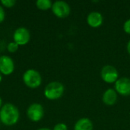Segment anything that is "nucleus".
<instances>
[{
  "label": "nucleus",
  "instance_id": "nucleus-8",
  "mask_svg": "<svg viewBox=\"0 0 130 130\" xmlns=\"http://www.w3.org/2000/svg\"><path fill=\"white\" fill-rule=\"evenodd\" d=\"M14 68V62L11 57L6 55L0 56V72L2 75H11Z\"/></svg>",
  "mask_w": 130,
  "mask_h": 130
},
{
  "label": "nucleus",
  "instance_id": "nucleus-11",
  "mask_svg": "<svg viewBox=\"0 0 130 130\" xmlns=\"http://www.w3.org/2000/svg\"><path fill=\"white\" fill-rule=\"evenodd\" d=\"M102 101L104 104H105L106 105H114L117 101V93L115 91V89L109 88L107 91H105L102 97Z\"/></svg>",
  "mask_w": 130,
  "mask_h": 130
},
{
  "label": "nucleus",
  "instance_id": "nucleus-2",
  "mask_svg": "<svg viewBox=\"0 0 130 130\" xmlns=\"http://www.w3.org/2000/svg\"><path fill=\"white\" fill-rule=\"evenodd\" d=\"M65 87L59 82H51L44 88L43 94L45 98L50 101L59 99L64 94Z\"/></svg>",
  "mask_w": 130,
  "mask_h": 130
},
{
  "label": "nucleus",
  "instance_id": "nucleus-13",
  "mask_svg": "<svg viewBox=\"0 0 130 130\" xmlns=\"http://www.w3.org/2000/svg\"><path fill=\"white\" fill-rule=\"evenodd\" d=\"M35 4L37 8L42 11H46L51 8L53 5V2L50 0H37Z\"/></svg>",
  "mask_w": 130,
  "mask_h": 130
},
{
  "label": "nucleus",
  "instance_id": "nucleus-14",
  "mask_svg": "<svg viewBox=\"0 0 130 130\" xmlns=\"http://www.w3.org/2000/svg\"><path fill=\"white\" fill-rule=\"evenodd\" d=\"M0 4L4 7V8H12L15 5L16 1L15 0H1Z\"/></svg>",
  "mask_w": 130,
  "mask_h": 130
},
{
  "label": "nucleus",
  "instance_id": "nucleus-9",
  "mask_svg": "<svg viewBox=\"0 0 130 130\" xmlns=\"http://www.w3.org/2000/svg\"><path fill=\"white\" fill-rule=\"evenodd\" d=\"M115 91L122 96L130 95V78L123 77L115 82Z\"/></svg>",
  "mask_w": 130,
  "mask_h": 130
},
{
  "label": "nucleus",
  "instance_id": "nucleus-18",
  "mask_svg": "<svg viewBox=\"0 0 130 130\" xmlns=\"http://www.w3.org/2000/svg\"><path fill=\"white\" fill-rule=\"evenodd\" d=\"M123 30L124 31L128 34H130V18L128 19L123 24Z\"/></svg>",
  "mask_w": 130,
  "mask_h": 130
},
{
  "label": "nucleus",
  "instance_id": "nucleus-15",
  "mask_svg": "<svg viewBox=\"0 0 130 130\" xmlns=\"http://www.w3.org/2000/svg\"><path fill=\"white\" fill-rule=\"evenodd\" d=\"M18 48H19V46L14 41L8 43L7 45V50L9 53H15L16 51H18Z\"/></svg>",
  "mask_w": 130,
  "mask_h": 130
},
{
  "label": "nucleus",
  "instance_id": "nucleus-21",
  "mask_svg": "<svg viewBox=\"0 0 130 130\" xmlns=\"http://www.w3.org/2000/svg\"><path fill=\"white\" fill-rule=\"evenodd\" d=\"M2 105H3V102H2V99L1 98V97H0V109H1V107H2Z\"/></svg>",
  "mask_w": 130,
  "mask_h": 130
},
{
  "label": "nucleus",
  "instance_id": "nucleus-5",
  "mask_svg": "<svg viewBox=\"0 0 130 130\" xmlns=\"http://www.w3.org/2000/svg\"><path fill=\"white\" fill-rule=\"evenodd\" d=\"M30 40V30L24 27H19L16 28L13 33V41L18 46L27 45Z\"/></svg>",
  "mask_w": 130,
  "mask_h": 130
},
{
  "label": "nucleus",
  "instance_id": "nucleus-3",
  "mask_svg": "<svg viewBox=\"0 0 130 130\" xmlns=\"http://www.w3.org/2000/svg\"><path fill=\"white\" fill-rule=\"evenodd\" d=\"M22 80L27 88L32 89L39 88L42 84V76L40 73L34 69L26 70L22 75Z\"/></svg>",
  "mask_w": 130,
  "mask_h": 130
},
{
  "label": "nucleus",
  "instance_id": "nucleus-12",
  "mask_svg": "<svg viewBox=\"0 0 130 130\" xmlns=\"http://www.w3.org/2000/svg\"><path fill=\"white\" fill-rule=\"evenodd\" d=\"M93 123L88 118H82L78 120L74 126V130H93Z\"/></svg>",
  "mask_w": 130,
  "mask_h": 130
},
{
  "label": "nucleus",
  "instance_id": "nucleus-19",
  "mask_svg": "<svg viewBox=\"0 0 130 130\" xmlns=\"http://www.w3.org/2000/svg\"><path fill=\"white\" fill-rule=\"evenodd\" d=\"M127 52H128V53L129 54L130 56V40L128 42V43H127Z\"/></svg>",
  "mask_w": 130,
  "mask_h": 130
},
{
  "label": "nucleus",
  "instance_id": "nucleus-7",
  "mask_svg": "<svg viewBox=\"0 0 130 130\" xmlns=\"http://www.w3.org/2000/svg\"><path fill=\"white\" fill-rule=\"evenodd\" d=\"M101 76L104 82L108 84L116 82L119 78V72L117 69L110 65L104 66L101 71Z\"/></svg>",
  "mask_w": 130,
  "mask_h": 130
},
{
  "label": "nucleus",
  "instance_id": "nucleus-22",
  "mask_svg": "<svg viewBox=\"0 0 130 130\" xmlns=\"http://www.w3.org/2000/svg\"><path fill=\"white\" fill-rule=\"evenodd\" d=\"M2 81V75L1 72H0V83H1Z\"/></svg>",
  "mask_w": 130,
  "mask_h": 130
},
{
  "label": "nucleus",
  "instance_id": "nucleus-17",
  "mask_svg": "<svg viewBox=\"0 0 130 130\" xmlns=\"http://www.w3.org/2000/svg\"><path fill=\"white\" fill-rule=\"evenodd\" d=\"M5 19V12L4 7L0 4V24L2 23Z\"/></svg>",
  "mask_w": 130,
  "mask_h": 130
},
{
  "label": "nucleus",
  "instance_id": "nucleus-16",
  "mask_svg": "<svg viewBox=\"0 0 130 130\" xmlns=\"http://www.w3.org/2000/svg\"><path fill=\"white\" fill-rule=\"evenodd\" d=\"M53 130H68V127L65 123H57V124H56L54 126Z\"/></svg>",
  "mask_w": 130,
  "mask_h": 130
},
{
  "label": "nucleus",
  "instance_id": "nucleus-1",
  "mask_svg": "<svg viewBox=\"0 0 130 130\" xmlns=\"http://www.w3.org/2000/svg\"><path fill=\"white\" fill-rule=\"evenodd\" d=\"M20 118L18 108L11 103H5L0 109V122L6 126H11L18 123Z\"/></svg>",
  "mask_w": 130,
  "mask_h": 130
},
{
  "label": "nucleus",
  "instance_id": "nucleus-6",
  "mask_svg": "<svg viewBox=\"0 0 130 130\" xmlns=\"http://www.w3.org/2000/svg\"><path fill=\"white\" fill-rule=\"evenodd\" d=\"M51 9L53 14L59 18H66L70 14L71 12V8L69 5L64 1L54 2Z\"/></svg>",
  "mask_w": 130,
  "mask_h": 130
},
{
  "label": "nucleus",
  "instance_id": "nucleus-4",
  "mask_svg": "<svg viewBox=\"0 0 130 130\" xmlns=\"http://www.w3.org/2000/svg\"><path fill=\"white\" fill-rule=\"evenodd\" d=\"M26 113L27 118L30 121L37 123L43 119L44 116V109L40 104L32 103L27 107Z\"/></svg>",
  "mask_w": 130,
  "mask_h": 130
},
{
  "label": "nucleus",
  "instance_id": "nucleus-10",
  "mask_svg": "<svg viewBox=\"0 0 130 130\" xmlns=\"http://www.w3.org/2000/svg\"><path fill=\"white\" fill-rule=\"evenodd\" d=\"M104 18L102 14L98 11H91L87 17L88 24L94 28L99 27L103 24Z\"/></svg>",
  "mask_w": 130,
  "mask_h": 130
},
{
  "label": "nucleus",
  "instance_id": "nucleus-20",
  "mask_svg": "<svg viewBox=\"0 0 130 130\" xmlns=\"http://www.w3.org/2000/svg\"><path fill=\"white\" fill-rule=\"evenodd\" d=\"M37 130H53L51 129H50V128H47V127H42V128H40V129H38Z\"/></svg>",
  "mask_w": 130,
  "mask_h": 130
}]
</instances>
